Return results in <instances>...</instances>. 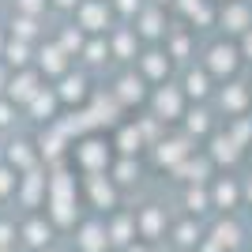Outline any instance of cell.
<instances>
[{
    "label": "cell",
    "instance_id": "3",
    "mask_svg": "<svg viewBox=\"0 0 252 252\" xmlns=\"http://www.w3.org/2000/svg\"><path fill=\"white\" fill-rule=\"evenodd\" d=\"M203 87H207L203 75H189V91H192V94H203Z\"/></svg>",
    "mask_w": 252,
    "mask_h": 252
},
{
    "label": "cell",
    "instance_id": "1",
    "mask_svg": "<svg viewBox=\"0 0 252 252\" xmlns=\"http://www.w3.org/2000/svg\"><path fill=\"white\" fill-rule=\"evenodd\" d=\"M233 64H237V49H233V45H215V49H211V68H215V72H222V68L233 72Z\"/></svg>",
    "mask_w": 252,
    "mask_h": 252
},
{
    "label": "cell",
    "instance_id": "4",
    "mask_svg": "<svg viewBox=\"0 0 252 252\" xmlns=\"http://www.w3.org/2000/svg\"><path fill=\"white\" fill-rule=\"evenodd\" d=\"M249 49H252V34H249Z\"/></svg>",
    "mask_w": 252,
    "mask_h": 252
},
{
    "label": "cell",
    "instance_id": "2",
    "mask_svg": "<svg viewBox=\"0 0 252 252\" xmlns=\"http://www.w3.org/2000/svg\"><path fill=\"white\" fill-rule=\"evenodd\" d=\"M83 19H87V31H102V19H105V4H91Z\"/></svg>",
    "mask_w": 252,
    "mask_h": 252
}]
</instances>
